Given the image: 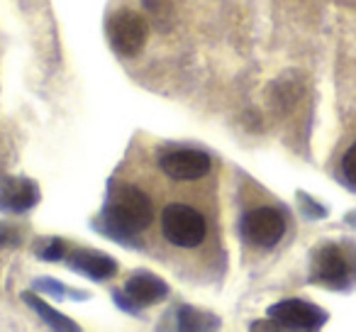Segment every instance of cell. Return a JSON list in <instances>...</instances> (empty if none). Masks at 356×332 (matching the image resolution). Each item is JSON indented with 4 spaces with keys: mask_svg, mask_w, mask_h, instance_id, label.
<instances>
[{
    "mask_svg": "<svg viewBox=\"0 0 356 332\" xmlns=\"http://www.w3.org/2000/svg\"><path fill=\"white\" fill-rule=\"evenodd\" d=\"M242 235L249 244L261 249H271L286 235V220L276 208H254L244 215L242 220Z\"/></svg>",
    "mask_w": 356,
    "mask_h": 332,
    "instance_id": "cell-4",
    "label": "cell"
},
{
    "mask_svg": "<svg viewBox=\"0 0 356 332\" xmlns=\"http://www.w3.org/2000/svg\"><path fill=\"white\" fill-rule=\"evenodd\" d=\"M64 252H66V247H64V242L61 239H51L49 242V247L47 249H42V257L44 259H49V262H56V259H61L64 257Z\"/></svg>",
    "mask_w": 356,
    "mask_h": 332,
    "instance_id": "cell-14",
    "label": "cell"
},
{
    "mask_svg": "<svg viewBox=\"0 0 356 332\" xmlns=\"http://www.w3.org/2000/svg\"><path fill=\"white\" fill-rule=\"evenodd\" d=\"M341 171H344V179L349 181L351 186H356V144H351L349 152L341 159Z\"/></svg>",
    "mask_w": 356,
    "mask_h": 332,
    "instance_id": "cell-12",
    "label": "cell"
},
{
    "mask_svg": "<svg viewBox=\"0 0 356 332\" xmlns=\"http://www.w3.org/2000/svg\"><path fill=\"white\" fill-rule=\"evenodd\" d=\"M268 317L278 330H317L327 322V313L307 301L288 298L268 308Z\"/></svg>",
    "mask_w": 356,
    "mask_h": 332,
    "instance_id": "cell-5",
    "label": "cell"
},
{
    "mask_svg": "<svg viewBox=\"0 0 356 332\" xmlns=\"http://www.w3.org/2000/svg\"><path fill=\"white\" fill-rule=\"evenodd\" d=\"M161 230H163V237L171 244L184 249H193L205 239L208 225H205L203 213L195 210L193 205L171 203L161 213Z\"/></svg>",
    "mask_w": 356,
    "mask_h": 332,
    "instance_id": "cell-2",
    "label": "cell"
},
{
    "mask_svg": "<svg viewBox=\"0 0 356 332\" xmlns=\"http://www.w3.org/2000/svg\"><path fill=\"white\" fill-rule=\"evenodd\" d=\"M124 293H127L129 301L137 303V306H152V303H159L168 296V286L159 276H154V274L137 271L127 278Z\"/></svg>",
    "mask_w": 356,
    "mask_h": 332,
    "instance_id": "cell-9",
    "label": "cell"
},
{
    "mask_svg": "<svg viewBox=\"0 0 356 332\" xmlns=\"http://www.w3.org/2000/svg\"><path fill=\"white\" fill-rule=\"evenodd\" d=\"M69 267L74 271H81L86 276L95 278V281H105V278L115 276L118 264L103 252H93V249H76L69 257Z\"/></svg>",
    "mask_w": 356,
    "mask_h": 332,
    "instance_id": "cell-10",
    "label": "cell"
},
{
    "mask_svg": "<svg viewBox=\"0 0 356 332\" xmlns=\"http://www.w3.org/2000/svg\"><path fill=\"white\" fill-rule=\"evenodd\" d=\"M149 37V25L139 13L120 10L108 22V40L110 47L120 56H137L144 49Z\"/></svg>",
    "mask_w": 356,
    "mask_h": 332,
    "instance_id": "cell-3",
    "label": "cell"
},
{
    "mask_svg": "<svg viewBox=\"0 0 356 332\" xmlns=\"http://www.w3.org/2000/svg\"><path fill=\"white\" fill-rule=\"evenodd\" d=\"M154 213L152 200L142 189L132 184H120L113 189V196L105 208V220L115 230V235L127 237L132 232H142L149 228Z\"/></svg>",
    "mask_w": 356,
    "mask_h": 332,
    "instance_id": "cell-1",
    "label": "cell"
},
{
    "mask_svg": "<svg viewBox=\"0 0 356 332\" xmlns=\"http://www.w3.org/2000/svg\"><path fill=\"white\" fill-rule=\"evenodd\" d=\"M312 278L325 286L339 288L349 278V262H346L344 252L334 244H325V247L315 249L312 254Z\"/></svg>",
    "mask_w": 356,
    "mask_h": 332,
    "instance_id": "cell-7",
    "label": "cell"
},
{
    "mask_svg": "<svg viewBox=\"0 0 356 332\" xmlns=\"http://www.w3.org/2000/svg\"><path fill=\"white\" fill-rule=\"evenodd\" d=\"M35 288H42V291H47V293H51V296H56V298H61L64 296V288L59 286V283H51V278H42V281H37L35 283Z\"/></svg>",
    "mask_w": 356,
    "mask_h": 332,
    "instance_id": "cell-15",
    "label": "cell"
},
{
    "mask_svg": "<svg viewBox=\"0 0 356 332\" xmlns=\"http://www.w3.org/2000/svg\"><path fill=\"white\" fill-rule=\"evenodd\" d=\"M22 298L27 301V306L32 308V310H37L42 317L47 320V325L56 327V330H79V325H74V322L69 320L66 315H61V313H56L54 308H49L44 301H40V298H35L32 293H22Z\"/></svg>",
    "mask_w": 356,
    "mask_h": 332,
    "instance_id": "cell-11",
    "label": "cell"
},
{
    "mask_svg": "<svg viewBox=\"0 0 356 332\" xmlns=\"http://www.w3.org/2000/svg\"><path fill=\"white\" fill-rule=\"evenodd\" d=\"M40 200V191L30 179H8L0 181V210L3 213H25V210L35 208Z\"/></svg>",
    "mask_w": 356,
    "mask_h": 332,
    "instance_id": "cell-8",
    "label": "cell"
},
{
    "mask_svg": "<svg viewBox=\"0 0 356 332\" xmlns=\"http://www.w3.org/2000/svg\"><path fill=\"white\" fill-rule=\"evenodd\" d=\"M200 315H203V313L191 310V308H181V327H184V330H208L203 322H198Z\"/></svg>",
    "mask_w": 356,
    "mask_h": 332,
    "instance_id": "cell-13",
    "label": "cell"
},
{
    "mask_svg": "<svg viewBox=\"0 0 356 332\" xmlns=\"http://www.w3.org/2000/svg\"><path fill=\"white\" fill-rule=\"evenodd\" d=\"M351 220H356V215H351ZM354 228H356V223H354Z\"/></svg>",
    "mask_w": 356,
    "mask_h": 332,
    "instance_id": "cell-16",
    "label": "cell"
},
{
    "mask_svg": "<svg viewBox=\"0 0 356 332\" xmlns=\"http://www.w3.org/2000/svg\"><path fill=\"white\" fill-rule=\"evenodd\" d=\"M159 166L173 181H195L208 176L213 161L200 149H171V152L161 154Z\"/></svg>",
    "mask_w": 356,
    "mask_h": 332,
    "instance_id": "cell-6",
    "label": "cell"
}]
</instances>
